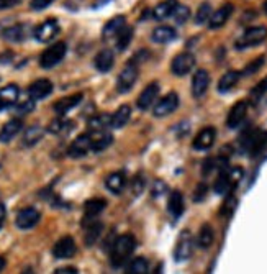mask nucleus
Segmentation results:
<instances>
[{
  "label": "nucleus",
  "mask_w": 267,
  "mask_h": 274,
  "mask_svg": "<svg viewBox=\"0 0 267 274\" xmlns=\"http://www.w3.org/2000/svg\"><path fill=\"white\" fill-rule=\"evenodd\" d=\"M246 114H248V102H246V100L236 102L233 107H231L230 114H228V118H226L228 128H231V130L238 128V126H240L244 122Z\"/></svg>",
  "instance_id": "obj_13"
},
{
  "label": "nucleus",
  "mask_w": 267,
  "mask_h": 274,
  "mask_svg": "<svg viewBox=\"0 0 267 274\" xmlns=\"http://www.w3.org/2000/svg\"><path fill=\"white\" fill-rule=\"evenodd\" d=\"M265 92H267V77H264L261 82H257L256 86L251 89V92H249L251 104H257L264 97Z\"/></svg>",
  "instance_id": "obj_39"
},
{
  "label": "nucleus",
  "mask_w": 267,
  "mask_h": 274,
  "mask_svg": "<svg viewBox=\"0 0 267 274\" xmlns=\"http://www.w3.org/2000/svg\"><path fill=\"white\" fill-rule=\"evenodd\" d=\"M172 17H174V20H175V23L184 25L187 20H188V17H190V10H188L185 5L177 4V5H175L174 12H172Z\"/></svg>",
  "instance_id": "obj_41"
},
{
  "label": "nucleus",
  "mask_w": 267,
  "mask_h": 274,
  "mask_svg": "<svg viewBox=\"0 0 267 274\" xmlns=\"http://www.w3.org/2000/svg\"><path fill=\"white\" fill-rule=\"evenodd\" d=\"M125 25H126V18L123 15H118V17H113L111 20H108V23L103 26V40L117 38V35L123 30Z\"/></svg>",
  "instance_id": "obj_26"
},
{
  "label": "nucleus",
  "mask_w": 267,
  "mask_h": 274,
  "mask_svg": "<svg viewBox=\"0 0 267 274\" xmlns=\"http://www.w3.org/2000/svg\"><path fill=\"white\" fill-rule=\"evenodd\" d=\"M210 17H212V5L210 4H202L197 10L195 15V23L197 25H203L205 22H208Z\"/></svg>",
  "instance_id": "obj_42"
},
{
  "label": "nucleus",
  "mask_w": 267,
  "mask_h": 274,
  "mask_svg": "<svg viewBox=\"0 0 267 274\" xmlns=\"http://www.w3.org/2000/svg\"><path fill=\"white\" fill-rule=\"evenodd\" d=\"M216 140V130L213 128V126H207V128L200 130L199 135L195 136L194 140V150H199V151H207L213 146Z\"/></svg>",
  "instance_id": "obj_14"
},
{
  "label": "nucleus",
  "mask_w": 267,
  "mask_h": 274,
  "mask_svg": "<svg viewBox=\"0 0 267 274\" xmlns=\"http://www.w3.org/2000/svg\"><path fill=\"white\" fill-rule=\"evenodd\" d=\"M23 0H0V10H9L22 4Z\"/></svg>",
  "instance_id": "obj_50"
},
{
  "label": "nucleus",
  "mask_w": 267,
  "mask_h": 274,
  "mask_svg": "<svg viewBox=\"0 0 267 274\" xmlns=\"http://www.w3.org/2000/svg\"><path fill=\"white\" fill-rule=\"evenodd\" d=\"M86 230V233H84V243H86V247H94L97 243V240L100 238L102 235V230H103V223L100 220H97L94 223L87 225V227H84Z\"/></svg>",
  "instance_id": "obj_28"
},
{
  "label": "nucleus",
  "mask_w": 267,
  "mask_h": 274,
  "mask_svg": "<svg viewBox=\"0 0 267 274\" xmlns=\"http://www.w3.org/2000/svg\"><path fill=\"white\" fill-rule=\"evenodd\" d=\"M5 266H7V261H5V258H2V256H0V272L4 271V268H5Z\"/></svg>",
  "instance_id": "obj_55"
},
{
  "label": "nucleus",
  "mask_w": 267,
  "mask_h": 274,
  "mask_svg": "<svg viewBox=\"0 0 267 274\" xmlns=\"http://www.w3.org/2000/svg\"><path fill=\"white\" fill-rule=\"evenodd\" d=\"M77 247L72 236H62L53 247V256L58 259H69L75 255Z\"/></svg>",
  "instance_id": "obj_10"
},
{
  "label": "nucleus",
  "mask_w": 267,
  "mask_h": 274,
  "mask_svg": "<svg viewBox=\"0 0 267 274\" xmlns=\"http://www.w3.org/2000/svg\"><path fill=\"white\" fill-rule=\"evenodd\" d=\"M158 94H159V84L158 82H151L141 94L138 97V107L141 110H147L154 104V100L158 99Z\"/></svg>",
  "instance_id": "obj_19"
},
{
  "label": "nucleus",
  "mask_w": 267,
  "mask_h": 274,
  "mask_svg": "<svg viewBox=\"0 0 267 274\" xmlns=\"http://www.w3.org/2000/svg\"><path fill=\"white\" fill-rule=\"evenodd\" d=\"M54 0H31L30 2V9L34 12H40V10H45L51 5Z\"/></svg>",
  "instance_id": "obj_46"
},
{
  "label": "nucleus",
  "mask_w": 267,
  "mask_h": 274,
  "mask_svg": "<svg viewBox=\"0 0 267 274\" xmlns=\"http://www.w3.org/2000/svg\"><path fill=\"white\" fill-rule=\"evenodd\" d=\"M45 135V130H43V126H40V125H33V126H28L26 131H25V135H23V145L25 146H33V145H36L41 138H43Z\"/></svg>",
  "instance_id": "obj_36"
},
{
  "label": "nucleus",
  "mask_w": 267,
  "mask_h": 274,
  "mask_svg": "<svg viewBox=\"0 0 267 274\" xmlns=\"http://www.w3.org/2000/svg\"><path fill=\"white\" fill-rule=\"evenodd\" d=\"M175 4L174 0H166V2H161L159 5H156L152 9V18L154 20H166V18H169V17H172V12H174V9H175Z\"/></svg>",
  "instance_id": "obj_32"
},
{
  "label": "nucleus",
  "mask_w": 267,
  "mask_h": 274,
  "mask_svg": "<svg viewBox=\"0 0 267 274\" xmlns=\"http://www.w3.org/2000/svg\"><path fill=\"white\" fill-rule=\"evenodd\" d=\"M13 59V53L12 51H5L0 54V64H9V62Z\"/></svg>",
  "instance_id": "obj_52"
},
{
  "label": "nucleus",
  "mask_w": 267,
  "mask_h": 274,
  "mask_svg": "<svg viewBox=\"0 0 267 274\" xmlns=\"http://www.w3.org/2000/svg\"><path fill=\"white\" fill-rule=\"evenodd\" d=\"M184 195L179 191H174L169 195V202H167V210L174 219H179V217L184 214Z\"/></svg>",
  "instance_id": "obj_29"
},
{
  "label": "nucleus",
  "mask_w": 267,
  "mask_h": 274,
  "mask_svg": "<svg viewBox=\"0 0 267 274\" xmlns=\"http://www.w3.org/2000/svg\"><path fill=\"white\" fill-rule=\"evenodd\" d=\"M4 220H5V207L2 206V203H0V227H2Z\"/></svg>",
  "instance_id": "obj_54"
},
{
  "label": "nucleus",
  "mask_w": 267,
  "mask_h": 274,
  "mask_svg": "<svg viewBox=\"0 0 267 274\" xmlns=\"http://www.w3.org/2000/svg\"><path fill=\"white\" fill-rule=\"evenodd\" d=\"M94 64H95V69L100 73H108L111 67L115 64V56H113V51L111 50H102L95 56L94 59Z\"/></svg>",
  "instance_id": "obj_25"
},
{
  "label": "nucleus",
  "mask_w": 267,
  "mask_h": 274,
  "mask_svg": "<svg viewBox=\"0 0 267 274\" xmlns=\"http://www.w3.org/2000/svg\"><path fill=\"white\" fill-rule=\"evenodd\" d=\"M208 86H210V74L205 69H199V71L194 74V79H192V95L195 99H200V97L205 95Z\"/></svg>",
  "instance_id": "obj_16"
},
{
  "label": "nucleus",
  "mask_w": 267,
  "mask_h": 274,
  "mask_svg": "<svg viewBox=\"0 0 267 274\" xmlns=\"http://www.w3.org/2000/svg\"><path fill=\"white\" fill-rule=\"evenodd\" d=\"M133 194L135 195H139L143 192V189H144V179L141 178V176H136L135 179H133Z\"/></svg>",
  "instance_id": "obj_48"
},
{
  "label": "nucleus",
  "mask_w": 267,
  "mask_h": 274,
  "mask_svg": "<svg viewBox=\"0 0 267 274\" xmlns=\"http://www.w3.org/2000/svg\"><path fill=\"white\" fill-rule=\"evenodd\" d=\"M207 191H208L207 184H199V186H197V189H195L194 200H195V202H202L203 199L207 197Z\"/></svg>",
  "instance_id": "obj_47"
},
{
  "label": "nucleus",
  "mask_w": 267,
  "mask_h": 274,
  "mask_svg": "<svg viewBox=\"0 0 267 274\" xmlns=\"http://www.w3.org/2000/svg\"><path fill=\"white\" fill-rule=\"evenodd\" d=\"M138 79V66L135 64V62H128L125 67H123V71L120 73V76H118V79H117V90L120 94H126V92H130L131 87L135 86V82Z\"/></svg>",
  "instance_id": "obj_5"
},
{
  "label": "nucleus",
  "mask_w": 267,
  "mask_h": 274,
  "mask_svg": "<svg viewBox=\"0 0 267 274\" xmlns=\"http://www.w3.org/2000/svg\"><path fill=\"white\" fill-rule=\"evenodd\" d=\"M33 110H34V100L33 99H28V100H23L20 105H17L15 114L20 115V117H23V115L31 114Z\"/></svg>",
  "instance_id": "obj_44"
},
{
  "label": "nucleus",
  "mask_w": 267,
  "mask_h": 274,
  "mask_svg": "<svg viewBox=\"0 0 267 274\" xmlns=\"http://www.w3.org/2000/svg\"><path fill=\"white\" fill-rule=\"evenodd\" d=\"M18 95H20V89L17 84H9V86L0 89V112L15 105L18 100Z\"/></svg>",
  "instance_id": "obj_17"
},
{
  "label": "nucleus",
  "mask_w": 267,
  "mask_h": 274,
  "mask_svg": "<svg viewBox=\"0 0 267 274\" xmlns=\"http://www.w3.org/2000/svg\"><path fill=\"white\" fill-rule=\"evenodd\" d=\"M235 209H236V199L235 197H230L224 200V203H223V207H221V215H226V217H230L231 214L235 212Z\"/></svg>",
  "instance_id": "obj_45"
},
{
  "label": "nucleus",
  "mask_w": 267,
  "mask_h": 274,
  "mask_svg": "<svg viewBox=\"0 0 267 274\" xmlns=\"http://www.w3.org/2000/svg\"><path fill=\"white\" fill-rule=\"evenodd\" d=\"M131 40H133V28L128 26V25H125L123 26V30L117 35V38H115V43H117V48H118V51H125L126 48L130 46L131 43Z\"/></svg>",
  "instance_id": "obj_38"
},
{
  "label": "nucleus",
  "mask_w": 267,
  "mask_h": 274,
  "mask_svg": "<svg viewBox=\"0 0 267 274\" xmlns=\"http://www.w3.org/2000/svg\"><path fill=\"white\" fill-rule=\"evenodd\" d=\"M2 35L7 41H12V43H22V41H25L28 37V26L22 25V23L12 25L9 28H5Z\"/></svg>",
  "instance_id": "obj_22"
},
{
  "label": "nucleus",
  "mask_w": 267,
  "mask_h": 274,
  "mask_svg": "<svg viewBox=\"0 0 267 274\" xmlns=\"http://www.w3.org/2000/svg\"><path fill=\"white\" fill-rule=\"evenodd\" d=\"M147 269H149V264H147V259L146 258H135L131 261V264L128 266V274H146Z\"/></svg>",
  "instance_id": "obj_40"
},
{
  "label": "nucleus",
  "mask_w": 267,
  "mask_h": 274,
  "mask_svg": "<svg viewBox=\"0 0 267 274\" xmlns=\"http://www.w3.org/2000/svg\"><path fill=\"white\" fill-rule=\"evenodd\" d=\"M240 77H241V73H238V71H228L226 74H223V77L218 82V92L220 94L230 92V90L238 84Z\"/></svg>",
  "instance_id": "obj_34"
},
{
  "label": "nucleus",
  "mask_w": 267,
  "mask_h": 274,
  "mask_svg": "<svg viewBox=\"0 0 267 274\" xmlns=\"http://www.w3.org/2000/svg\"><path fill=\"white\" fill-rule=\"evenodd\" d=\"M105 207H107V200L105 199H90L84 203V217L86 219H97Z\"/></svg>",
  "instance_id": "obj_27"
},
{
  "label": "nucleus",
  "mask_w": 267,
  "mask_h": 274,
  "mask_svg": "<svg viewBox=\"0 0 267 274\" xmlns=\"http://www.w3.org/2000/svg\"><path fill=\"white\" fill-rule=\"evenodd\" d=\"M136 248V240L135 236L126 233L120 235L111 245V253H110V263L113 268H122L126 263V259L130 258V255Z\"/></svg>",
  "instance_id": "obj_1"
},
{
  "label": "nucleus",
  "mask_w": 267,
  "mask_h": 274,
  "mask_svg": "<svg viewBox=\"0 0 267 274\" xmlns=\"http://www.w3.org/2000/svg\"><path fill=\"white\" fill-rule=\"evenodd\" d=\"M89 151H92V140H90L89 133H84V135H79L74 142L71 143L67 150V154L71 158H84Z\"/></svg>",
  "instance_id": "obj_9"
},
{
  "label": "nucleus",
  "mask_w": 267,
  "mask_h": 274,
  "mask_svg": "<svg viewBox=\"0 0 267 274\" xmlns=\"http://www.w3.org/2000/svg\"><path fill=\"white\" fill-rule=\"evenodd\" d=\"M265 38H267L265 26H252V28H248V30L241 35V38L236 40L235 46H236V50H246V48L261 45L262 41H265Z\"/></svg>",
  "instance_id": "obj_4"
},
{
  "label": "nucleus",
  "mask_w": 267,
  "mask_h": 274,
  "mask_svg": "<svg viewBox=\"0 0 267 274\" xmlns=\"http://www.w3.org/2000/svg\"><path fill=\"white\" fill-rule=\"evenodd\" d=\"M59 23H58V20H54V18H48L45 20L43 23L38 25L36 28H34V38H36L40 43H49L51 40L56 38V35L59 33Z\"/></svg>",
  "instance_id": "obj_7"
},
{
  "label": "nucleus",
  "mask_w": 267,
  "mask_h": 274,
  "mask_svg": "<svg viewBox=\"0 0 267 274\" xmlns=\"http://www.w3.org/2000/svg\"><path fill=\"white\" fill-rule=\"evenodd\" d=\"M167 191V186L164 184V182L163 181H156V182H154V187H152V195H154V197H159V195H163L164 192Z\"/></svg>",
  "instance_id": "obj_49"
},
{
  "label": "nucleus",
  "mask_w": 267,
  "mask_h": 274,
  "mask_svg": "<svg viewBox=\"0 0 267 274\" xmlns=\"http://www.w3.org/2000/svg\"><path fill=\"white\" fill-rule=\"evenodd\" d=\"M213 164H215V161H213V159H207L205 163H203V176H207L210 171L213 169V167H215Z\"/></svg>",
  "instance_id": "obj_53"
},
{
  "label": "nucleus",
  "mask_w": 267,
  "mask_h": 274,
  "mask_svg": "<svg viewBox=\"0 0 267 274\" xmlns=\"http://www.w3.org/2000/svg\"><path fill=\"white\" fill-rule=\"evenodd\" d=\"M74 123L71 120H67L64 118V115H58V118H54V120L48 125V131L53 133V135H62V133H67L72 130Z\"/></svg>",
  "instance_id": "obj_31"
},
{
  "label": "nucleus",
  "mask_w": 267,
  "mask_h": 274,
  "mask_svg": "<svg viewBox=\"0 0 267 274\" xmlns=\"http://www.w3.org/2000/svg\"><path fill=\"white\" fill-rule=\"evenodd\" d=\"M179 107V95L177 94H167L164 99H161L156 105H154V110H152V114L154 117H167V115H171L172 112H175V109Z\"/></svg>",
  "instance_id": "obj_11"
},
{
  "label": "nucleus",
  "mask_w": 267,
  "mask_h": 274,
  "mask_svg": "<svg viewBox=\"0 0 267 274\" xmlns=\"http://www.w3.org/2000/svg\"><path fill=\"white\" fill-rule=\"evenodd\" d=\"M67 53V46L64 41H58L53 46L46 48V50L41 53L40 56V66L43 69H51L54 66H58L59 62L64 59V56Z\"/></svg>",
  "instance_id": "obj_3"
},
{
  "label": "nucleus",
  "mask_w": 267,
  "mask_h": 274,
  "mask_svg": "<svg viewBox=\"0 0 267 274\" xmlns=\"http://www.w3.org/2000/svg\"><path fill=\"white\" fill-rule=\"evenodd\" d=\"M131 117V109L130 105H122V107H118V110L115 112L113 115H111V128H123V126L128 123Z\"/></svg>",
  "instance_id": "obj_33"
},
{
  "label": "nucleus",
  "mask_w": 267,
  "mask_h": 274,
  "mask_svg": "<svg viewBox=\"0 0 267 274\" xmlns=\"http://www.w3.org/2000/svg\"><path fill=\"white\" fill-rule=\"evenodd\" d=\"M126 184V179H125V174L123 173H111L110 176H107L105 179V186L111 192V194H122L123 187Z\"/></svg>",
  "instance_id": "obj_30"
},
{
  "label": "nucleus",
  "mask_w": 267,
  "mask_h": 274,
  "mask_svg": "<svg viewBox=\"0 0 267 274\" xmlns=\"http://www.w3.org/2000/svg\"><path fill=\"white\" fill-rule=\"evenodd\" d=\"M194 66H195V56L190 54V53H180V54H177L174 58L171 69H172V73L175 76L182 77V76L190 73L194 69Z\"/></svg>",
  "instance_id": "obj_8"
},
{
  "label": "nucleus",
  "mask_w": 267,
  "mask_h": 274,
  "mask_svg": "<svg viewBox=\"0 0 267 274\" xmlns=\"http://www.w3.org/2000/svg\"><path fill=\"white\" fill-rule=\"evenodd\" d=\"M89 125V131H102L107 130L108 126H111V115L108 114H98L95 117H92L87 122Z\"/></svg>",
  "instance_id": "obj_35"
},
{
  "label": "nucleus",
  "mask_w": 267,
  "mask_h": 274,
  "mask_svg": "<svg viewBox=\"0 0 267 274\" xmlns=\"http://www.w3.org/2000/svg\"><path fill=\"white\" fill-rule=\"evenodd\" d=\"M41 219V215L36 209L33 207H26L22 209L20 212L17 214V219H15V225L20 230H30L36 225Z\"/></svg>",
  "instance_id": "obj_12"
},
{
  "label": "nucleus",
  "mask_w": 267,
  "mask_h": 274,
  "mask_svg": "<svg viewBox=\"0 0 267 274\" xmlns=\"http://www.w3.org/2000/svg\"><path fill=\"white\" fill-rule=\"evenodd\" d=\"M240 148L243 153H248L251 158L259 156L267 148V131L251 130L243 135L240 142Z\"/></svg>",
  "instance_id": "obj_2"
},
{
  "label": "nucleus",
  "mask_w": 267,
  "mask_h": 274,
  "mask_svg": "<svg viewBox=\"0 0 267 274\" xmlns=\"http://www.w3.org/2000/svg\"><path fill=\"white\" fill-rule=\"evenodd\" d=\"M82 99H84L82 94H72V95L62 97V99H59L58 102L53 105V109H54V112L58 115H66L69 110L74 109L75 105H79Z\"/></svg>",
  "instance_id": "obj_20"
},
{
  "label": "nucleus",
  "mask_w": 267,
  "mask_h": 274,
  "mask_svg": "<svg viewBox=\"0 0 267 274\" xmlns=\"http://www.w3.org/2000/svg\"><path fill=\"white\" fill-rule=\"evenodd\" d=\"M231 13H233V5H231V4H224L221 9H218L215 13H212V17H210V20H208L210 28L216 30V28L223 26L224 23L228 22V18L231 17Z\"/></svg>",
  "instance_id": "obj_24"
},
{
  "label": "nucleus",
  "mask_w": 267,
  "mask_h": 274,
  "mask_svg": "<svg viewBox=\"0 0 267 274\" xmlns=\"http://www.w3.org/2000/svg\"><path fill=\"white\" fill-rule=\"evenodd\" d=\"M213 240H215V231L212 228V225L210 223H203L202 228L199 231V247L207 250L213 245Z\"/></svg>",
  "instance_id": "obj_37"
},
{
  "label": "nucleus",
  "mask_w": 267,
  "mask_h": 274,
  "mask_svg": "<svg viewBox=\"0 0 267 274\" xmlns=\"http://www.w3.org/2000/svg\"><path fill=\"white\" fill-rule=\"evenodd\" d=\"M23 128V122L20 118H12V120L7 122L2 130H0V143H10L13 138H15Z\"/></svg>",
  "instance_id": "obj_18"
},
{
  "label": "nucleus",
  "mask_w": 267,
  "mask_h": 274,
  "mask_svg": "<svg viewBox=\"0 0 267 274\" xmlns=\"http://www.w3.org/2000/svg\"><path fill=\"white\" fill-rule=\"evenodd\" d=\"M177 38V33L172 26H167V25H163V26H158L154 28L152 33H151V40L154 43H159V45H166V43H171Z\"/></svg>",
  "instance_id": "obj_23"
},
{
  "label": "nucleus",
  "mask_w": 267,
  "mask_h": 274,
  "mask_svg": "<svg viewBox=\"0 0 267 274\" xmlns=\"http://www.w3.org/2000/svg\"><path fill=\"white\" fill-rule=\"evenodd\" d=\"M89 135H90V140H92V151H95V153H100L105 148H108V146L111 145V142H113V136L105 130L89 131Z\"/></svg>",
  "instance_id": "obj_21"
},
{
  "label": "nucleus",
  "mask_w": 267,
  "mask_h": 274,
  "mask_svg": "<svg viewBox=\"0 0 267 274\" xmlns=\"http://www.w3.org/2000/svg\"><path fill=\"white\" fill-rule=\"evenodd\" d=\"M264 61H265L264 56H259V58H256L254 61H251L249 64L244 67V71L241 73V76H251V74L257 73L259 69H261V67L264 66Z\"/></svg>",
  "instance_id": "obj_43"
},
{
  "label": "nucleus",
  "mask_w": 267,
  "mask_h": 274,
  "mask_svg": "<svg viewBox=\"0 0 267 274\" xmlns=\"http://www.w3.org/2000/svg\"><path fill=\"white\" fill-rule=\"evenodd\" d=\"M194 253V236L188 230H184L179 236L177 245L174 250V258L175 261H187Z\"/></svg>",
  "instance_id": "obj_6"
},
{
  "label": "nucleus",
  "mask_w": 267,
  "mask_h": 274,
  "mask_svg": "<svg viewBox=\"0 0 267 274\" xmlns=\"http://www.w3.org/2000/svg\"><path fill=\"white\" fill-rule=\"evenodd\" d=\"M54 274H77V268L74 266H66V268H58Z\"/></svg>",
  "instance_id": "obj_51"
},
{
  "label": "nucleus",
  "mask_w": 267,
  "mask_h": 274,
  "mask_svg": "<svg viewBox=\"0 0 267 274\" xmlns=\"http://www.w3.org/2000/svg\"><path fill=\"white\" fill-rule=\"evenodd\" d=\"M53 94V82L49 79H38L28 87V95L33 100H41L46 99L48 95Z\"/></svg>",
  "instance_id": "obj_15"
},
{
  "label": "nucleus",
  "mask_w": 267,
  "mask_h": 274,
  "mask_svg": "<svg viewBox=\"0 0 267 274\" xmlns=\"http://www.w3.org/2000/svg\"><path fill=\"white\" fill-rule=\"evenodd\" d=\"M264 12L267 13V0H265V2H264Z\"/></svg>",
  "instance_id": "obj_56"
}]
</instances>
